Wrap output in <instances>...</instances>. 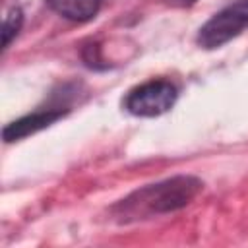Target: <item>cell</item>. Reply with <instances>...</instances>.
Listing matches in <instances>:
<instances>
[{"label": "cell", "mask_w": 248, "mask_h": 248, "mask_svg": "<svg viewBox=\"0 0 248 248\" xmlns=\"http://www.w3.org/2000/svg\"><path fill=\"white\" fill-rule=\"evenodd\" d=\"M46 4L66 19L87 21L99 12L101 0H46Z\"/></svg>", "instance_id": "obj_5"}, {"label": "cell", "mask_w": 248, "mask_h": 248, "mask_svg": "<svg viewBox=\"0 0 248 248\" xmlns=\"http://www.w3.org/2000/svg\"><path fill=\"white\" fill-rule=\"evenodd\" d=\"M202 186V180H198L196 176L178 174L132 192L128 198L120 200L112 207V213L124 223L147 219L151 215L170 213L188 205L198 196Z\"/></svg>", "instance_id": "obj_1"}, {"label": "cell", "mask_w": 248, "mask_h": 248, "mask_svg": "<svg viewBox=\"0 0 248 248\" xmlns=\"http://www.w3.org/2000/svg\"><path fill=\"white\" fill-rule=\"evenodd\" d=\"M246 27L248 0H236L234 4H229L202 25L198 33V45L203 48H217L234 39L236 35H240Z\"/></svg>", "instance_id": "obj_2"}, {"label": "cell", "mask_w": 248, "mask_h": 248, "mask_svg": "<svg viewBox=\"0 0 248 248\" xmlns=\"http://www.w3.org/2000/svg\"><path fill=\"white\" fill-rule=\"evenodd\" d=\"M176 87L167 79H151L138 87H134L126 99L124 108L134 116H161L170 110L176 103Z\"/></svg>", "instance_id": "obj_3"}, {"label": "cell", "mask_w": 248, "mask_h": 248, "mask_svg": "<svg viewBox=\"0 0 248 248\" xmlns=\"http://www.w3.org/2000/svg\"><path fill=\"white\" fill-rule=\"evenodd\" d=\"M21 21H23V16H21V10H17V8L12 10L8 14V17L4 19V27H2V45H4V48L17 35L19 27H21Z\"/></svg>", "instance_id": "obj_6"}, {"label": "cell", "mask_w": 248, "mask_h": 248, "mask_svg": "<svg viewBox=\"0 0 248 248\" xmlns=\"http://www.w3.org/2000/svg\"><path fill=\"white\" fill-rule=\"evenodd\" d=\"M62 116V110H45V112H33V114H27L23 118H17L14 122H10L2 136L6 141H17L29 134H35L46 126H50L54 120H58Z\"/></svg>", "instance_id": "obj_4"}]
</instances>
